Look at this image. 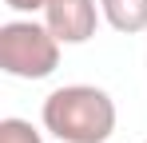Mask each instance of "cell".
<instances>
[{
	"instance_id": "6da1fadb",
	"label": "cell",
	"mask_w": 147,
	"mask_h": 143,
	"mask_svg": "<svg viewBox=\"0 0 147 143\" xmlns=\"http://www.w3.org/2000/svg\"><path fill=\"white\" fill-rule=\"evenodd\" d=\"M40 123L60 143H107L115 131V99L96 84H64L48 92Z\"/></svg>"
},
{
	"instance_id": "7a4b0ae2",
	"label": "cell",
	"mask_w": 147,
	"mask_h": 143,
	"mask_svg": "<svg viewBox=\"0 0 147 143\" xmlns=\"http://www.w3.org/2000/svg\"><path fill=\"white\" fill-rule=\"evenodd\" d=\"M60 48L44 20L16 16L0 24V72L12 80H48L60 68Z\"/></svg>"
},
{
	"instance_id": "3957f363",
	"label": "cell",
	"mask_w": 147,
	"mask_h": 143,
	"mask_svg": "<svg viewBox=\"0 0 147 143\" xmlns=\"http://www.w3.org/2000/svg\"><path fill=\"white\" fill-rule=\"evenodd\" d=\"M99 20H103L99 0H48V8H44V24L52 28V36L64 48L88 44L96 36Z\"/></svg>"
},
{
	"instance_id": "277c9868",
	"label": "cell",
	"mask_w": 147,
	"mask_h": 143,
	"mask_svg": "<svg viewBox=\"0 0 147 143\" xmlns=\"http://www.w3.org/2000/svg\"><path fill=\"white\" fill-rule=\"evenodd\" d=\"M99 8H103V20L119 36L147 32V0H99Z\"/></svg>"
},
{
	"instance_id": "5b68a950",
	"label": "cell",
	"mask_w": 147,
	"mask_h": 143,
	"mask_svg": "<svg viewBox=\"0 0 147 143\" xmlns=\"http://www.w3.org/2000/svg\"><path fill=\"white\" fill-rule=\"evenodd\" d=\"M0 143H44V131L20 115H4L0 119Z\"/></svg>"
},
{
	"instance_id": "8992f818",
	"label": "cell",
	"mask_w": 147,
	"mask_h": 143,
	"mask_svg": "<svg viewBox=\"0 0 147 143\" xmlns=\"http://www.w3.org/2000/svg\"><path fill=\"white\" fill-rule=\"evenodd\" d=\"M4 8H12V12H20V16H36V12L48 8V0H4Z\"/></svg>"
},
{
	"instance_id": "52a82bcc",
	"label": "cell",
	"mask_w": 147,
	"mask_h": 143,
	"mask_svg": "<svg viewBox=\"0 0 147 143\" xmlns=\"http://www.w3.org/2000/svg\"><path fill=\"white\" fill-rule=\"evenodd\" d=\"M143 143H147V139H143Z\"/></svg>"
}]
</instances>
